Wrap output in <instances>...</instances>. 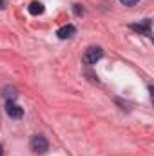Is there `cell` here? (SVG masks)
Here are the masks:
<instances>
[{"instance_id":"1","label":"cell","mask_w":154,"mask_h":156,"mask_svg":"<svg viewBox=\"0 0 154 156\" xmlns=\"http://www.w3.org/2000/svg\"><path fill=\"white\" fill-rule=\"evenodd\" d=\"M102 56H103V49H102L100 45H91V47H87V51L83 53V64L94 66L98 60H102Z\"/></svg>"},{"instance_id":"2","label":"cell","mask_w":154,"mask_h":156,"mask_svg":"<svg viewBox=\"0 0 154 156\" xmlns=\"http://www.w3.org/2000/svg\"><path fill=\"white\" fill-rule=\"evenodd\" d=\"M31 151H35L37 154H45L49 151V142L45 140V136H35L31 140Z\"/></svg>"},{"instance_id":"3","label":"cell","mask_w":154,"mask_h":156,"mask_svg":"<svg viewBox=\"0 0 154 156\" xmlns=\"http://www.w3.org/2000/svg\"><path fill=\"white\" fill-rule=\"evenodd\" d=\"M151 26H152V20H151V18H145L143 22H140V24H131L129 27H131L132 31H136V33H142V35L152 38V29H151Z\"/></svg>"},{"instance_id":"4","label":"cell","mask_w":154,"mask_h":156,"mask_svg":"<svg viewBox=\"0 0 154 156\" xmlns=\"http://www.w3.org/2000/svg\"><path fill=\"white\" fill-rule=\"evenodd\" d=\"M5 113H7L9 118H15V120H20L24 116V109L20 105H16L15 102H7L5 104Z\"/></svg>"},{"instance_id":"5","label":"cell","mask_w":154,"mask_h":156,"mask_svg":"<svg viewBox=\"0 0 154 156\" xmlns=\"http://www.w3.org/2000/svg\"><path fill=\"white\" fill-rule=\"evenodd\" d=\"M75 33H76V27L71 26V24H67V26H62V27L56 31V37L60 40H67V38H71Z\"/></svg>"},{"instance_id":"6","label":"cell","mask_w":154,"mask_h":156,"mask_svg":"<svg viewBox=\"0 0 154 156\" xmlns=\"http://www.w3.org/2000/svg\"><path fill=\"white\" fill-rule=\"evenodd\" d=\"M44 11H45V7H44V4L38 2V0H35V2L29 4V13H31L33 16H38V15H42Z\"/></svg>"},{"instance_id":"7","label":"cell","mask_w":154,"mask_h":156,"mask_svg":"<svg viewBox=\"0 0 154 156\" xmlns=\"http://www.w3.org/2000/svg\"><path fill=\"white\" fill-rule=\"evenodd\" d=\"M2 96H4L7 102H15L18 94H16V89H15V87H4V89H2Z\"/></svg>"},{"instance_id":"8","label":"cell","mask_w":154,"mask_h":156,"mask_svg":"<svg viewBox=\"0 0 154 156\" xmlns=\"http://www.w3.org/2000/svg\"><path fill=\"white\" fill-rule=\"evenodd\" d=\"M73 11L76 13L78 16H82V15H83V7H82L80 4H75V5H73Z\"/></svg>"},{"instance_id":"9","label":"cell","mask_w":154,"mask_h":156,"mask_svg":"<svg viewBox=\"0 0 154 156\" xmlns=\"http://www.w3.org/2000/svg\"><path fill=\"white\" fill-rule=\"evenodd\" d=\"M120 2H121L123 5H127V7H132V5H136L140 0H120Z\"/></svg>"},{"instance_id":"10","label":"cell","mask_w":154,"mask_h":156,"mask_svg":"<svg viewBox=\"0 0 154 156\" xmlns=\"http://www.w3.org/2000/svg\"><path fill=\"white\" fill-rule=\"evenodd\" d=\"M5 7V0H0V9H4Z\"/></svg>"},{"instance_id":"11","label":"cell","mask_w":154,"mask_h":156,"mask_svg":"<svg viewBox=\"0 0 154 156\" xmlns=\"http://www.w3.org/2000/svg\"><path fill=\"white\" fill-rule=\"evenodd\" d=\"M4 154V147H2V145H0V156Z\"/></svg>"}]
</instances>
